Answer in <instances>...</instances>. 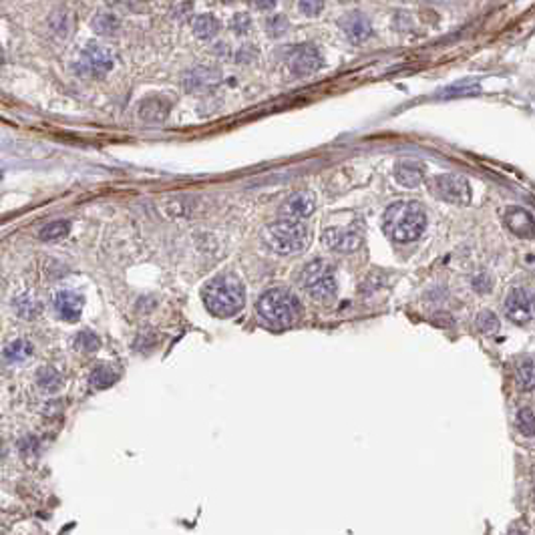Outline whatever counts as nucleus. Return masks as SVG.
Wrapping results in <instances>:
<instances>
[{"instance_id": "24", "label": "nucleus", "mask_w": 535, "mask_h": 535, "mask_svg": "<svg viewBox=\"0 0 535 535\" xmlns=\"http://www.w3.org/2000/svg\"><path fill=\"white\" fill-rule=\"evenodd\" d=\"M517 381H519V386L523 390L534 388V361L532 359H525L517 366Z\"/></svg>"}, {"instance_id": "3", "label": "nucleus", "mask_w": 535, "mask_h": 535, "mask_svg": "<svg viewBox=\"0 0 535 535\" xmlns=\"http://www.w3.org/2000/svg\"><path fill=\"white\" fill-rule=\"evenodd\" d=\"M258 314L274 326H292L300 320L302 306L300 300L284 288H272L258 298Z\"/></svg>"}, {"instance_id": "6", "label": "nucleus", "mask_w": 535, "mask_h": 535, "mask_svg": "<svg viewBox=\"0 0 535 535\" xmlns=\"http://www.w3.org/2000/svg\"><path fill=\"white\" fill-rule=\"evenodd\" d=\"M429 188L437 197L455 206H467L471 201V188L461 175H453V173L437 175L429 181Z\"/></svg>"}, {"instance_id": "1", "label": "nucleus", "mask_w": 535, "mask_h": 535, "mask_svg": "<svg viewBox=\"0 0 535 535\" xmlns=\"http://www.w3.org/2000/svg\"><path fill=\"white\" fill-rule=\"evenodd\" d=\"M427 228V213L419 201H395L382 215L384 233L399 244L415 242Z\"/></svg>"}, {"instance_id": "17", "label": "nucleus", "mask_w": 535, "mask_h": 535, "mask_svg": "<svg viewBox=\"0 0 535 535\" xmlns=\"http://www.w3.org/2000/svg\"><path fill=\"white\" fill-rule=\"evenodd\" d=\"M119 379V372L115 370L113 366L109 364H99L93 368L91 377H89V382L93 388H109L111 384H115Z\"/></svg>"}, {"instance_id": "2", "label": "nucleus", "mask_w": 535, "mask_h": 535, "mask_svg": "<svg viewBox=\"0 0 535 535\" xmlns=\"http://www.w3.org/2000/svg\"><path fill=\"white\" fill-rule=\"evenodd\" d=\"M201 298L213 316L229 318L244 308L246 292H244V284L236 276H217L206 284Z\"/></svg>"}, {"instance_id": "32", "label": "nucleus", "mask_w": 535, "mask_h": 535, "mask_svg": "<svg viewBox=\"0 0 535 535\" xmlns=\"http://www.w3.org/2000/svg\"><path fill=\"white\" fill-rule=\"evenodd\" d=\"M254 6H256V8H262V10H268V8H274L276 2H254Z\"/></svg>"}, {"instance_id": "15", "label": "nucleus", "mask_w": 535, "mask_h": 535, "mask_svg": "<svg viewBox=\"0 0 535 535\" xmlns=\"http://www.w3.org/2000/svg\"><path fill=\"white\" fill-rule=\"evenodd\" d=\"M425 177V170L417 161H401L395 167V179L404 188H417Z\"/></svg>"}, {"instance_id": "11", "label": "nucleus", "mask_w": 535, "mask_h": 535, "mask_svg": "<svg viewBox=\"0 0 535 535\" xmlns=\"http://www.w3.org/2000/svg\"><path fill=\"white\" fill-rule=\"evenodd\" d=\"M83 296L76 294V292H71V290H63L55 296V310L57 314L67 320V322H76L81 312H83Z\"/></svg>"}, {"instance_id": "21", "label": "nucleus", "mask_w": 535, "mask_h": 535, "mask_svg": "<svg viewBox=\"0 0 535 535\" xmlns=\"http://www.w3.org/2000/svg\"><path fill=\"white\" fill-rule=\"evenodd\" d=\"M37 382L42 390H47V393H55V390H58V388H60L63 379H60V374H58L55 368H49V366H44V368H40V370H38Z\"/></svg>"}, {"instance_id": "7", "label": "nucleus", "mask_w": 535, "mask_h": 535, "mask_svg": "<svg viewBox=\"0 0 535 535\" xmlns=\"http://www.w3.org/2000/svg\"><path fill=\"white\" fill-rule=\"evenodd\" d=\"M115 65L113 53L105 47L91 44L87 47L76 60V71L85 76H103L107 75Z\"/></svg>"}, {"instance_id": "4", "label": "nucleus", "mask_w": 535, "mask_h": 535, "mask_svg": "<svg viewBox=\"0 0 535 535\" xmlns=\"http://www.w3.org/2000/svg\"><path fill=\"white\" fill-rule=\"evenodd\" d=\"M262 240L274 254L290 256V254L302 252L306 248L308 228L298 220H286L284 217L280 222L270 224L262 233Z\"/></svg>"}, {"instance_id": "26", "label": "nucleus", "mask_w": 535, "mask_h": 535, "mask_svg": "<svg viewBox=\"0 0 535 535\" xmlns=\"http://www.w3.org/2000/svg\"><path fill=\"white\" fill-rule=\"evenodd\" d=\"M117 26H119V20L115 19L113 15H109V13H103V15H99L95 19V28L99 33L111 35V33L117 31Z\"/></svg>"}, {"instance_id": "30", "label": "nucleus", "mask_w": 535, "mask_h": 535, "mask_svg": "<svg viewBox=\"0 0 535 535\" xmlns=\"http://www.w3.org/2000/svg\"><path fill=\"white\" fill-rule=\"evenodd\" d=\"M191 8H193V4H190V2H186V4H183V2H181V4H173L172 15L175 19H188Z\"/></svg>"}, {"instance_id": "12", "label": "nucleus", "mask_w": 535, "mask_h": 535, "mask_svg": "<svg viewBox=\"0 0 535 535\" xmlns=\"http://www.w3.org/2000/svg\"><path fill=\"white\" fill-rule=\"evenodd\" d=\"M314 211V195L310 191H298L294 195H290L280 213L286 220H298V217H306Z\"/></svg>"}, {"instance_id": "23", "label": "nucleus", "mask_w": 535, "mask_h": 535, "mask_svg": "<svg viewBox=\"0 0 535 535\" xmlns=\"http://www.w3.org/2000/svg\"><path fill=\"white\" fill-rule=\"evenodd\" d=\"M516 425H517V429L521 431V435H525V437H534V433H535L534 411H532L529 406L521 409V411L517 413Z\"/></svg>"}, {"instance_id": "18", "label": "nucleus", "mask_w": 535, "mask_h": 535, "mask_svg": "<svg viewBox=\"0 0 535 535\" xmlns=\"http://www.w3.org/2000/svg\"><path fill=\"white\" fill-rule=\"evenodd\" d=\"M220 33V20L213 15H199L193 19V35L197 38H211Z\"/></svg>"}, {"instance_id": "20", "label": "nucleus", "mask_w": 535, "mask_h": 535, "mask_svg": "<svg viewBox=\"0 0 535 535\" xmlns=\"http://www.w3.org/2000/svg\"><path fill=\"white\" fill-rule=\"evenodd\" d=\"M71 231V224L65 222V220H58V222H51L47 224L44 228L38 231V238L42 242H57V240H63L67 233Z\"/></svg>"}, {"instance_id": "19", "label": "nucleus", "mask_w": 535, "mask_h": 535, "mask_svg": "<svg viewBox=\"0 0 535 535\" xmlns=\"http://www.w3.org/2000/svg\"><path fill=\"white\" fill-rule=\"evenodd\" d=\"M31 354H33V344L28 343V340H24V338H19V340L10 343L4 348V359L8 363H22Z\"/></svg>"}, {"instance_id": "13", "label": "nucleus", "mask_w": 535, "mask_h": 535, "mask_svg": "<svg viewBox=\"0 0 535 535\" xmlns=\"http://www.w3.org/2000/svg\"><path fill=\"white\" fill-rule=\"evenodd\" d=\"M340 28H343L344 35L350 38L352 42H363V40H366L372 35V24H370V20L366 19L363 13H348L340 20Z\"/></svg>"}, {"instance_id": "27", "label": "nucleus", "mask_w": 535, "mask_h": 535, "mask_svg": "<svg viewBox=\"0 0 535 535\" xmlns=\"http://www.w3.org/2000/svg\"><path fill=\"white\" fill-rule=\"evenodd\" d=\"M266 28L270 37H282L288 31V20L284 17H274L266 22Z\"/></svg>"}, {"instance_id": "8", "label": "nucleus", "mask_w": 535, "mask_h": 535, "mask_svg": "<svg viewBox=\"0 0 535 535\" xmlns=\"http://www.w3.org/2000/svg\"><path fill=\"white\" fill-rule=\"evenodd\" d=\"M505 316L516 324H527L534 318V296L527 288L517 286L505 300Z\"/></svg>"}, {"instance_id": "29", "label": "nucleus", "mask_w": 535, "mask_h": 535, "mask_svg": "<svg viewBox=\"0 0 535 535\" xmlns=\"http://www.w3.org/2000/svg\"><path fill=\"white\" fill-rule=\"evenodd\" d=\"M231 26H233V31L236 33H240V35H244V33H248L249 26H252V20L248 19V15H238L233 22H231Z\"/></svg>"}, {"instance_id": "22", "label": "nucleus", "mask_w": 535, "mask_h": 535, "mask_svg": "<svg viewBox=\"0 0 535 535\" xmlns=\"http://www.w3.org/2000/svg\"><path fill=\"white\" fill-rule=\"evenodd\" d=\"M99 336H97L95 332H91V330H85V332H79L76 334V340L75 346L76 350H81L83 354H93L97 352V348H99Z\"/></svg>"}, {"instance_id": "33", "label": "nucleus", "mask_w": 535, "mask_h": 535, "mask_svg": "<svg viewBox=\"0 0 535 535\" xmlns=\"http://www.w3.org/2000/svg\"><path fill=\"white\" fill-rule=\"evenodd\" d=\"M4 63V51H2V47H0V65Z\"/></svg>"}, {"instance_id": "31", "label": "nucleus", "mask_w": 535, "mask_h": 535, "mask_svg": "<svg viewBox=\"0 0 535 535\" xmlns=\"http://www.w3.org/2000/svg\"><path fill=\"white\" fill-rule=\"evenodd\" d=\"M505 535H527V529H525V525L516 523V525H511V527H509V532H507Z\"/></svg>"}, {"instance_id": "28", "label": "nucleus", "mask_w": 535, "mask_h": 535, "mask_svg": "<svg viewBox=\"0 0 535 535\" xmlns=\"http://www.w3.org/2000/svg\"><path fill=\"white\" fill-rule=\"evenodd\" d=\"M298 6H300V10L304 13L306 17H318L320 10L324 8L322 2H300Z\"/></svg>"}, {"instance_id": "14", "label": "nucleus", "mask_w": 535, "mask_h": 535, "mask_svg": "<svg viewBox=\"0 0 535 535\" xmlns=\"http://www.w3.org/2000/svg\"><path fill=\"white\" fill-rule=\"evenodd\" d=\"M503 220H505V226L519 238H532L534 236V217L527 210H521V208L513 206V208L505 211Z\"/></svg>"}, {"instance_id": "10", "label": "nucleus", "mask_w": 535, "mask_h": 535, "mask_svg": "<svg viewBox=\"0 0 535 535\" xmlns=\"http://www.w3.org/2000/svg\"><path fill=\"white\" fill-rule=\"evenodd\" d=\"M324 244L336 252H356L363 246V236L356 229H328L324 233Z\"/></svg>"}, {"instance_id": "16", "label": "nucleus", "mask_w": 535, "mask_h": 535, "mask_svg": "<svg viewBox=\"0 0 535 535\" xmlns=\"http://www.w3.org/2000/svg\"><path fill=\"white\" fill-rule=\"evenodd\" d=\"M139 115L147 121H161L170 115V103L163 101V99H157V97L147 99V101L141 103Z\"/></svg>"}, {"instance_id": "25", "label": "nucleus", "mask_w": 535, "mask_h": 535, "mask_svg": "<svg viewBox=\"0 0 535 535\" xmlns=\"http://www.w3.org/2000/svg\"><path fill=\"white\" fill-rule=\"evenodd\" d=\"M477 326L483 334L491 336V334H495L497 330H499V320H497V316L493 312L485 310V312H481L477 316Z\"/></svg>"}, {"instance_id": "5", "label": "nucleus", "mask_w": 535, "mask_h": 535, "mask_svg": "<svg viewBox=\"0 0 535 535\" xmlns=\"http://www.w3.org/2000/svg\"><path fill=\"white\" fill-rule=\"evenodd\" d=\"M304 288L312 298L320 302L334 300L338 290L334 266L324 260H314L312 264H308L304 268Z\"/></svg>"}, {"instance_id": "9", "label": "nucleus", "mask_w": 535, "mask_h": 535, "mask_svg": "<svg viewBox=\"0 0 535 535\" xmlns=\"http://www.w3.org/2000/svg\"><path fill=\"white\" fill-rule=\"evenodd\" d=\"M324 65V58L320 55V51L312 44H302L300 49H296L290 58H288V67L294 75H312L316 71H320Z\"/></svg>"}]
</instances>
